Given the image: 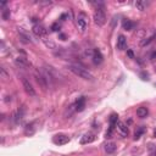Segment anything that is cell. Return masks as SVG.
<instances>
[{"label":"cell","instance_id":"cell-28","mask_svg":"<svg viewBox=\"0 0 156 156\" xmlns=\"http://www.w3.org/2000/svg\"><path fill=\"white\" fill-rule=\"evenodd\" d=\"M128 56L131 57V59H134V55H133V53H132V50H128Z\"/></svg>","mask_w":156,"mask_h":156},{"label":"cell","instance_id":"cell-11","mask_svg":"<svg viewBox=\"0 0 156 156\" xmlns=\"http://www.w3.org/2000/svg\"><path fill=\"white\" fill-rule=\"evenodd\" d=\"M84 107H85V98L80 96V98H78V100L76 101V104H74V110L80 112V111H83L84 110Z\"/></svg>","mask_w":156,"mask_h":156},{"label":"cell","instance_id":"cell-12","mask_svg":"<svg viewBox=\"0 0 156 156\" xmlns=\"http://www.w3.org/2000/svg\"><path fill=\"white\" fill-rule=\"evenodd\" d=\"M95 140V135L93 133H85V134L82 137V139H80V144H90Z\"/></svg>","mask_w":156,"mask_h":156},{"label":"cell","instance_id":"cell-9","mask_svg":"<svg viewBox=\"0 0 156 156\" xmlns=\"http://www.w3.org/2000/svg\"><path fill=\"white\" fill-rule=\"evenodd\" d=\"M15 63L19 67H21V68H27V67H31V62L28 61L26 57H23V56H17L16 59H15Z\"/></svg>","mask_w":156,"mask_h":156},{"label":"cell","instance_id":"cell-26","mask_svg":"<svg viewBox=\"0 0 156 156\" xmlns=\"http://www.w3.org/2000/svg\"><path fill=\"white\" fill-rule=\"evenodd\" d=\"M153 39H154V37L148 38V39H145V40H143V42L140 43V45H142V47H145V45H148V44H150V43L153 42Z\"/></svg>","mask_w":156,"mask_h":156},{"label":"cell","instance_id":"cell-15","mask_svg":"<svg viewBox=\"0 0 156 156\" xmlns=\"http://www.w3.org/2000/svg\"><path fill=\"white\" fill-rule=\"evenodd\" d=\"M104 149H105V151H106L107 154H112V153L116 151L117 145H116V144H115L113 142H109V143H106L105 145H104Z\"/></svg>","mask_w":156,"mask_h":156},{"label":"cell","instance_id":"cell-1","mask_svg":"<svg viewBox=\"0 0 156 156\" xmlns=\"http://www.w3.org/2000/svg\"><path fill=\"white\" fill-rule=\"evenodd\" d=\"M67 68H68V71H71L73 74H76L79 78H83L85 80H93L94 79L93 74L87 70V68L79 66V65H68Z\"/></svg>","mask_w":156,"mask_h":156},{"label":"cell","instance_id":"cell-21","mask_svg":"<svg viewBox=\"0 0 156 156\" xmlns=\"http://www.w3.org/2000/svg\"><path fill=\"white\" fill-rule=\"evenodd\" d=\"M117 115H111V117H110V129H113L115 128V127H116V124H117V122H118V121H117Z\"/></svg>","mask_w":156,"mask_h":156},{"label":"cell","instance_id":"cell-7","mask_svg":"<svg viewBox=\"0 0 156 156\" xmlns=\"http://www.w3.org/2000/svg\"><path fill=\"white\" fill-rule=\"evenodd\" d=\"M53 142H54V144H56V145H65V144H67L68 142H70V138L65 134H57L53 138Z\"/></svg>","mask_w":156,"mask_h":156},{"label":"cell","instance_id":"cell-24","mask_svg":"<svg viewBox=\"0 0 156 156\" xmlns=\"http://www.w3.org/2000/svg\"><path fill=\"white\" fill-rule=\"evenodd\" d=\"M3 19H4L5 21L10 19V10H9V9H4V10H3Z\"/></svg>","mask_w":156,"mask_h":156},{"label":"cell","instance_id":"cell-4","mask_svg":"<svg viewBox=\"0 0 156 156\" xmlns=\"http://www.w3.org/2000/svg\"><path fill=\"white\" fill-rule=\"evenodd\" d=\"M34 77H36V80H37V83L39 84L40 88H42L43 90L48 89V78H47V76H44L42 72L36 71L34 72Z\"/></svg>","mask_w":156,"mask_h":156},{"label":"cell","instance_id":"cell-2","mask_svg":"<svg viewBox=\"0 0 156 156\" xmlns=\"http://www.w3.org/2000/svg\"><path fill=\"white\" fill-rule=\"evenodd\" d=\"M93 19H94V23L99 27H102L106 23V15H105V11H104V6H100L95 10Z\"/></svg>","mask_w":156,"mask_h":156},{"label":"cell","instance_id":"cell-17","mask_svg":"<svg viewBox=\"0 0 156 156\" xmlns=\"http://www.w3.org/2000/svg\"><path fill=\"white\" fill-rule=\"evenodd\" d=\"M122 26H123V28L126 31H132V30H134L135 23H134V22H132V21H129V20H124Z\"/></svg>","mask_w":156,"mask_h":156},{"label":"cell","instance_id":"cell-22","mask_svg":"<svg viewBox=\"0 0 156 156\" xmlns=\"http://www.w3.org/2000/svg\"><path fill=\"white\" fill-rule=\"evenodd\" d=\"M22 118H23V113H22V111H17L16 113H15V122L16 123H20L21 121H22Z\"/></svg>","mask_w":156,"mask_h":156},{"label":"cell","instance_id":"cell-6","mask_svg":"<svg viewBox=\"0 0 156 156\" xmlns=\"http://www.w3.org/2000/svg\"><path fill=\"white\" fill-rule=\"evenodd\" d=\"M32 31H33V33L36 34L37 37H42V38H44L45 36H47V30H45V27H44L43 25H39V23L34 25L33 28H32Z\"/></svg>","mask_w":156,"mask_h":156},{"label":"cell","instance_id":"cell-10","mask_svg":"<svg viewBox=\"0 0 156 156\" xmlns=\"http://www.w3.org/2000/svg\"><path fill=\"white\" fill-rule=\"evenodd\" d=\"M116 127H117V131H118V133H120L121 135H122V137H128L129 131H128V127L126 126L124 122H121V121H118Z\"/></svg>","mask_w":156,"mask_h":156},{"label":"cell","instance_id":"cell-13","mask_svg":"<svg viewBox=\"0 0 156 156\" xmlns=\"http://www.w3.org/2000/svg\"><path fill=\"white\" fill-rule=\"evenodd\" d=\"M127 48V39L124 36H118V39H117V49L118 50H124Z\"/></svg>","mask_w":156,"mask_h":156},{"label":"cell","instance_id":"cell-20","mask_svg":"<svg viewBox=\"0 0 156 156\" xmlns=\"http://www.w3.org/2000/svg\"><path fill=\"white\" fill-rule=\"evenodd\" d=\"M43 42H44V44L47 45V48H49V49H56V44L53 42V40H50V39H48L47 37H44L43 38Z\"/></svg>","mask_w":156,"mask_h":156},{"label":"cell","instance_id":"cell-5","mask_svg":"<svg viewBox=\"0 0 156 156\" xmlns=\"http://www.w3.org/2000/svg\"><path fill=\"white\" fill-rule=\"evenodd\" d=\"M22 85H23V88H25V90H26V93L30 95V96H36V95H37L36 89L33 88L32 83H31L27 78H25V77H22Z\"/></svg>","mask_w":156,"mask_h":156},{"label":"cell","instance_id":"cell-8","mask_svg":"<svg viewBox=\"0 0 156 156\" xmlns=\"http://www.w3.org/2000/svg\"><path fill=\"white\" fill-rule=\"evenodd\" d=\"M19 34H20V39L22 40L23 43L26 44H31L33 40H32V37L30 36V33L26 32L23 28H19Z\"/></svg>","mask_w":156,"mask_h":156},{"label":"cell","instance_id":"cell-25","mask_svg":"<svg viewBox=\"0 0 156 156\" xmlns=\"http://www.w3.org/2000/svg\"><path fill=\"white\" fill-rule=\"evenodd\" d=\"M143 133H144V128H143V127H140V128L135 132V134H134V139H139L140 135L143 134Z\"/></svg>","mask_w":156,"mask_h":156},{"label":"cell","instance_id":"cell-16","mask_svg":"<svg viewBox=\"0 0 156 156\" xmlns=\"http://www.w3.org/2000/svg\"><path fill=\"white\" fill-rule=\"evenodd\" d=\"M149 115V111H148V109L146 107H144V106H142V107H139L137 110V116L138 117H140V118H145L146 116Z\"/></svg>","mask_w":156,"mask_h":156},{"label":"cell","instance_id":"cell-18","mask_svg":"<svg viewBox=\"0 0 156 156\" xmlns=\"http://www.w3.org/2000/svg\"><path fill=\"white\" fill-rule=\"evenodd\" d=\"M146 5L148 3L146 1H144V0H137L135 1V8L139 10V11H144L146 9Z\"/></svg>","mask_w":156,"mask_h":156},{"label":"cell","instance_id":"cell-23","mask_svg":"<svg viewBox=\"0 0 156 156\" xmlns=\"http://www.w3.org/2000/svg\"><path fill=\"white\" fill-rule=\"evenodd\" d=\"M0 74H1V78L4 79V80H8L9 78H10V74L5 71V68L4 67H1L0 68Z\"/></svg>","mask_w":156,"mask_h":156},{"label":"cell","instance_id":"cell-19","mask_svg":"<svg viewBox=\"0 0 156 156\" xmlns=\"http://www.w3.org/2000/svg\"><path fill=\"white\" fill-rule=\"evenodd\" d=\"M36 124H37L36 122H33V123H30V124H27L26 129H25V133H26V134H33V133L36 132V129H37V127H34Z\"/></svg>","mask_w":156,"mask_h":156},{"label":"cell","instance_id":"cell-27","mask_svg":"<svg viewBox=\"0 0 156 156\" xmlns=\"http://www.w3.org/2000/svg\"><path fill=\"white\" fill-rule=\"evenodd\" d=\"M60 30V25L59 23H54L53 27H51V31H54V32H57Z\"/></svg>","mask_w":156,"mask_h":156},{"label":"cell","instance_id":"cell-14","mask_svg":"<svg viewBox=\"0 0 156 156\" xmlns=\"http://www.w3.org/2000/svg\"><path fill=\"white\" fill-rule=\"evenodd\" d=\"M104 61V57L101 55V53L99 50H94L93 51V62L95 65H100V63Z\"/></svg>","mask_w":156,"mask_h":156},{"label":"cell","instance_id":"cell-3","mask_svg":"<svg viewBox=\"0 0 156 156\" xmlns=\"http://www.w3.org/2000/svg\"><path fill=\"white\" fill-rule=\"evenodd\" d=\"M76 25H77V28L79 30V32L84 33L87 27H88V16L84 12H79L76 19Z\"/></svg>","mask_w":156,"mask_h":156},{"label":"cell","instance_id":"cell-29","mask_svg":"<svg viewBox=\"0 0 156 156\" xmlns=\"http://www.w3.org/2000/svg\"><path fill=\"white\" fill-rule=\"evenodd\" d=\"M150 57H151V59H155V57H156V51H154V53L151 54V56H150Z\"/></svg>","mask_w":156,"mask_h":156}]
</instances>
